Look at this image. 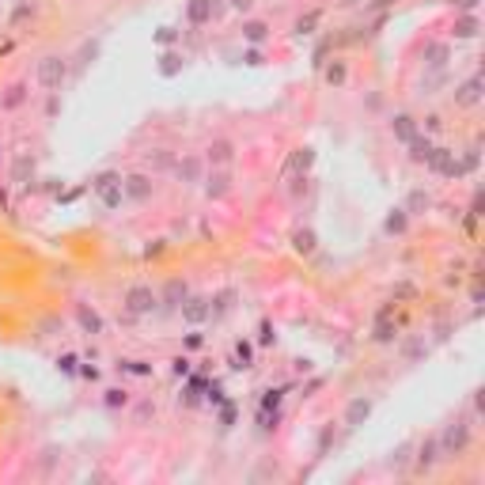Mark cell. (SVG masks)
<instances>
[{
	"label": "cell",
	"mask_w": 485,
	"mask_h": 485,
	"mask_svg": "<svg viewBox=\"0 0 485 485\" xmlns=\"http://www.w3.org/2000/svg\"><path fill=\"white\" fill-rule=\"evenodd\" d=\"M470 421L466 417H455L451 425L444 428L440 436H436V444H440V459H451V455H463L466 447H470Z\"/></svg>",
	"instance_id": "cell-1"
},
{
	"label": "cell",
	"mask_w": 485,
	"mask_h": 485,
	"mask_svg": "<svg viewBox=\"0 0 485 485\" xmlns=\"http://www.w3.org/2000/svg\"><path fill=\"white\" fill-rule=\"evenodd\" d=\"M34 80H39V88H46V91H61V83L69 80V57L46 53L39 61V69H34Z\"/></svg>",
	"instance_id": "cell-2"
},
{
	"label": "cell",
	"mask_w": 485,
	"mask_h": 485,
	"mask_svg": "<svg viewBox=\"0 0 485 485\" xmlns=\"http://www.w3.org/2000/svg\"><path fill=\"white\" fill-rule=\"evenodd\" d=\"M125 179H121L118 171H99L95 179H91V193L107 205V209H118L121 201H125V186H121Z\"/></svg>",
	"instance_id": "cell-3"
},
{
	"label": "cell",
	"mask_w": 485,
	"mask_h": 485,
	"mask_svg": "<svg viewBox=\"0 0 485 485\" xmlns=\"http://www.w3.org/2000/svg\"><path fill=\"white\" fill-rule=\"evenodd\" d=\"M121 303H125L129 315H156L160 311V292L148 288V285H133V288H125Z\"/></svg>",
	"instance_id": "cell-4"
},
{
	"label": "cell",
	"mask_w": 485,
	"mask_h": 485,
	"mask_svg": "<svg viewBox=\"0 0 485 485\" xmlns=\"http://www.w3.org/2000/svg\"><path fill=\"white\" fill-rule=\"evenodd\" d=\"M224 12V4L220 0H186V23L190 27H205V23H212L217 15Z\"/></svg>",
	"instance_id": "cell-5"
},
{
	"label": "cell",
	"mask_w": 485,
	"mask_h": 485,
	"mask_svg": "<svg viewBox=\"0 0 485 485\" xmlns=\"http://www.w3.org/2000/svg\"><path fill=\"white\" fill-rule=\"evenodd\" d=\"M201 186H205V198H209V201L228 198V193H231V175H228V167H212V171L201 179Z\"/></svg>",
	"instance_id": "cell-6"
},
{
	"label": "cell",
	"mask_w": 485,
	"mask_h": 485,
	"mask_svg": "<svg viewBox=\"0 0 485 485\" xmlns=\"http://www.w3.org/2000/svg\"><path fill=\"white\" fill-rule=\"evenodd\" d=\"M425 167H428V171H440V175H447V179L463 175V167H459V160H455V152H451V148H436V144H432V152H428Z\"/></svg>",
	"instance_id": "cell-7"
},
{
	"label": "cell",
	"mask_w": 485,
	"mask_h": 485,
	"mask_svg": "<svg viewBox=\"0 0 485 485\" xmlns=\"http://www.w3.org/2000/svg\"><path fill=\"white\" fill-rule=\"evenodd\" d=\"M179 315H182L186 326L209 322V296H186V300L179 303Z\"/></svg>",
	"instance_id": "cell-8"
},
{
	"label": "cell",
	"mask_w": 485,
	"mask_h": 485,
	"mask_svg": "<svg viewBox=\"0 0 485 485\" xmlns=\"http://www.w3.org/2000/svg\"><path fill=\"white\" fill-rule=\"evenodd\" d=\"M125 201H148L156 193V182H152V175H144V171H137V175H129L125 182Z\"/></svg>",
	"instance_id": "cell-9"
},
{
	"label": "cell",
	"mask_w": 485,
	"mask_h": 485,
	"mask_svg": "<svg viewBox=\"0 0 485 485\" xmlns=\"http://www.w3.org/2000/svg\"><path fill=\"white\" fill-rule=\"evenodd\" d=\"M205 167H209V163H205V156H182V160L179 163H175V175H179V179L182 182H190V186H198L201 179H205Z\"/></svg>",
	"instance_id": "cell-10"
},
{
	"label": "cell",
	"mask_w": 485,
	"mask_h": 485,
	"mask_svg": "<svg viewBox=\"0 0 485 485\" xmlns=\"http://www.w3.org/2000/svg\"><path fill=\"white\" fill-rule=\"evenodd\" d=\"M371 409H376V402H371L368 395L349 398V406H345V425H349V428H360V425L371 417Z\"/></svg>",
	"instance_id": "cell-11"
},
{
	"label": "cell",
	"mask_w": 485,
	"mask_h": 485,
	"mask_svg": "<svg viewBox=\"0 0 485 485\" xmlns=\"http://www.w3.org/2000/svg\"><path fill=\"white\" fill-rule=\"evenodd\" d=\"M76 322H80V330H83V334H91V338H99V334L107 330L102 315H99L91 303H76Z\"/></svg>",
	"instance_id": "cell-12"
},
{
	"label": "cell",
	"mask_w": 485,
	"mask_h": 485,
	"mask_svg": "<svg viewBox=\"0 0 485 485\" xmlns=\"http://www.w3.org/2000/svg\"><path fill=\"white\" fill-rule=\"evenodd\" d=\"M235 300H239L235 288H220L217 296H209V319H224V315H231V311H235Z\"/></svg>",
	"instance_id": "cell-13"
},
{
	"label": "cell",
	"mask_w": 485,
	"mask_h": 485,
	"mask_svg": "<svg viewBox=\"0 0 485 485\" xmlns=\"http://www.w3.org/2000/svg\"><path fill=\"white\" fill-rule=\"evenodd\" d=\"M231 160H235V144L231 141H212L205 148V163L209 167H228Z\"/></svg>",
	"instance_id": "cell-14"
},
{
	"label": "cell",
	"mask_w": 485,
	"mask_h": 485,
	"mask_svg": "<svg viewBox=\"0 0 485 485\" xmlns=\"http://www.w3.org/2000/svg\"><path fill=\"white\" fill-rule=\"evenodd\" d=\"M455 102H459V107H478L481 102V76L463 80L459 88H455Z\"/></svg>",
	"instance_id": "cell-15"
},
{
	"label": "cell",
	"mask_w": 485,
	"mask_h": 485,
	"mask_svg": "<svg viewBox=\"0 0 485 485\" xmlns=\"http://www.w3.org/2000/svg\"><path fill=\"white\" fill-rule=\"evenodd\" d=\"M436 463H440V444L436 436H425V444L417 447V470H432Z\"/></svg>",
	"instance_id": "cell-16"
},
{
	"label": "cell",
	"mask_w": 485,
	"mask_h": 485,
	"mask_svg": "<svg viewBox=\"0 0 485 485\" xmlns=\"http://www.w3.org/2000/svg\"><path fill=\"white\" fill-rule=\"evenodd\" d=\"M266 39H269V23L266 20H242V42L262 46Z\"/></svg>",
	"instance_id": "cell-17"
},
{
	"label": "cell",
	"mask_w": 485,
	"mask_h": 485,
	"mask_svg": "<svg viewBox=\"0 0 485 485\" xmlns=\"http://www.w3.org/2000/svg\"><path fill=\"white\" fill-rule=\"evenodd\" d=\"M390 133H395L402 144H409L417 137V121L409 118V114H395V121H390Z\"/></svg>",
	"instance_id": "cell-18"
},
{
	"label": "cell",
	"mask_w": 485,
	"mask_h": 485,
	"mask_svg": "<svg viewBox=\"0 0 485 485\" xmlns=\"http://www.w3.org/2000/svg\"><path fill=\"white\" fill-rule=\"evenodd\" d=\"M322 80L330 83V88H345V80H349V64H345L341 57H334V61L322 69Z\"/></svg>",
	"instance_id": "cell-19"
},
{
	"label": "cell",
	"mask_w": 485,
	"mask_h": 485,
	"mask_svg": "<svg viewBox=\"0 0 485 485\" xmlns=\"http://www.w3.org/2000/svg\"><path fill=\"white\" fill-rule=\"evenodd\" d=\"M182 64H186V53H179V50H163V53H160V76H179Z\"/></svg>",
	"instance_id": "cell-20"
},
{
	"label": "cell",
	"mask_w": 485,
	"mask_h": 485,
	"mask_svg": "<svg viewBox=\"0 0 485 485\" xmlns=\"http://www.w3.org/2000/svg\"><path fill=\"white\" fill-rule=\"evenodd\" d=\"M402 209L409 212V217H421V212L432 209V193H425V190H409V198H406Z\"/></svg>",
	"instance_id": "cell-21"
},
{
	"label": "cell",
	"mask_w": 485,
	"mask_h": 485,
	"mask_svg": "<svg viewBox=\"0 0 485 485\" xmlns=\"http://www.w3.org/2000/svg\"><path fill=\"white\" fill-rule=\"evenodd\" d=\"M292 247L300 250V254H315V247H319V235H315L311 228H296V231H292Z\"/></svg>",
	"instance_id": "cell-22"
},
{
	"label": "cell",
	"mask_w": 485,
	"mask_h": 485,
	"mask_svg": "<svg viewBox=\"0 0 485 485\" xmlns=\"http://www.w3.org/2000/svg\"><path fill=\"white\" fill-rule=\"evenodd\" d=\"M478 15L474 12H463L459 20H455V39H478Z\"/></svg>",
	"instance_id": "cell-23"
},
{
	"label": "cell",
	"mask_w": 485,
	"mask_h": 485,
	"mask_svg": "<svg viewBox=\"0 0 485 485\" xmlns=\"http://www.w3.org/2000/svg\"><path fill=\"white\" fill-rule=\"evenodd\" d=\"M447 57H451V50H447L444 42H428L425 46V64H432V69H444Z\"/></svg>",
	"instance_id": "cell-24"
},
{
	"label": "cell",
	"mask_w": 485,
	"mask_h": 485,
	"mask_svg": "<svg viewBox=\"0 0 485 485\" xmlns=\"http://www.w3.org/2000/svg\"><path fill=\"white\" fill-rule=\"evenodd\" d=\"M406 224H409V212L406 209H390L387 220H383V231H387V235H402Z\"/></svg>",
	"instance_id": "cell-25"
},
{
	"label": "cell",
	"mask_w": 485,
	"mask_h": 485,
	"mask_svg": "<svg viewBox=\"0 0 485 485\" xmlns=\"http://www.w3.org/2000/svg\"><path fill=\"white\" fill-rule=\"evenodd\" d=\"M102 406H107V409H125L129 406V390L107 387V390H102Z\"/></svg>",
	"instance_id": "cell-26"
},
{
	"label": "cell",
	"mask_w": 485,
	"mask_h": 485,
	"mask_svg": "<svg viewBox=\"0 0 485 485\" xmlns=\"http://www.w3.org/2000/svg\"><path fill=\"white\" fill-rule=\"evenodd\" d=\"M186 296H190V288H186L182 281H171V285H167V292L160 296V303H167V307H179V303L186 300Z\"/></svg>",
	"instance_id": "cell-27"
},
{
	"label": "cell",
	"mask_w": 485,
	"mask_h": 485,
	"mask_svg": "<svg viewBox=\"0 0 485 485\" xmlns=\"http://www.w3.org/2000/svg\"><path fill=\"white\" fill-rule=\"evenodd\" d=\"M250 360H254V345L250 341H235V357H231V368H250Z\"/></svg>",
	"instance_id": "cell-28"
},
{
	"label": "cell",
	"mask_w": 485,
	"mask_h": 485,
	"mask_svg": "<svg viewBox=\"0 0 485 485\" xmlns=\"http://www.w3.org/2000/svg\"><path fill=\"white\" fill-rule=\"evenodd\" d=\"M428 152H432V141H428V137H414V141H409V160L414 163H425Z\"/></svg>",
	"instance_id": "cell-29"
},
{
	"label": "cell",
	"mask_w": 485,
	"mask_h": 485,
	"mask_svg": "<svg viewBox=\"0 0 485 485\" xmlns=\"http://www.w3.org/2000/svg\"><path fill=\"white\" fill-rule=\"evenodd\" d=\"M23 99H27V83H12V88H8V95L0 99V107L15 110V107H23Z\"/></svg>",
	"instance_id": "cell-30"
},
{
	"label": "cell",
	"mask_w": 485,
	"mask_h": 485,
	"mask_svg": "<svg viewBox=\"0 0 485 485\" xmlns=\"http://www.w3.org/2000/svg\"><path fill=\"white\" fill-rule=\"evenodd\" d=\"M319 20H322L319 12H307V15H300V20H296V27H292V31H296V39H303V34H315Z\"/></svg>",
	"instance_id": "cell-31"
},
{
	"label": "cell",
	"mask_w": 485,
	"mask_h": 485,
	"mask_svg": "<svg viewBox=\"0 0 485 485\" xmlns=\"http://www.w3.org/2000/svg\"><path fill=\"white\" fill-rule=\"evenodd\" d=\"M121 371H129V376H152V364L148 360H121Z\"/></svg>",
	"instance_id": "cell-32"
},
{
	"label": "cell",
	"mask_w": 485,
	"mask_h": 485,
	"mask_svg": "<svg viewBox=\"0 0 485 485\" xmlns=\"http://www.w3.org/2000/svg\"><path fill=\"white\" fill-rule=\"evenodd\" d=\"M175 39H179V31H175V27H160V31H156V46H163V50H171Z\"/></svg>",
	"instance_id": "cell-33"
},
{
	"label": "cell",
	"mask_w": 485,
	"mask_h": 485,
	"mask_svg": "<svg viewBox=\"0 0 485 485\" xmlns=\"http://www.w3.org/2000/svg\"><path fill=\"white\" fill-rule=\"evenodd\" d=\"M311 163H315V152H311V148H300V152L292 156V167H296V171H307Z\"/></svg>",
	"instance_id": "cell-34"
},
{
	"label": "cell",
	"mask_w": 485,
	"mask_h": 485,
	"mask_svg": "<svg viewBox=\"0 0 485 485\" xmlns=\"http://www.w3.org/2000/svg\"><path fill=\"white\" fill-rule=\"evenodd\" d=\"M76 364H80V360H76V357H72V353H64V357L57 360V368L64 371V376H76V371H80V368H76Z\"/></svg>",
	"instance_id": "cell-35"
},
{
	"label": "cell",
	"mask_w": 485,
	"mask_h": 485,
	"mask_svg": "<svg viewBox=\"0 0 485 485\" xmlns=\"http://www.w3.org/2000/svg\"><path fill=\"white\" fill-rule=\"evenodd\" d=\"M228 8H235V12H250L254 8V0H224Z\"/></svg>",
	"instance_id": "cell-36"
},
{
	"label": "cell",
	"mask_w": 485,
	"mask_h": 485,
	"mask_svg": "<svg viewBox=\"0 0 485 485\" xmlns=\"http://www.w3.org/2000/svg\"><path fill=\"white\" fill-rule=\"evenodd\" d=\"M455 4V12H474V8H478V0H451Z\"/></svg>",
	"instance_id": "cell-37"
},
{
	"label": "cell",
	"mask_w": 485,
	"mask_h": 485,
	"mask_svg": "<svg viewBox=\"0 0 485 485\" xmlns=\"http://www.w3.org/2000/svg\"><path fill=\"white\" fill-rule=\"evenodd\" d=\"M242 61H247V64H262L266 57H262V50H247V53H242Z\"/></svg>",
	"instance_id": "cell-38"
},
{
	"label": "cell",
	"mask_w": 485,
	"mask_h": 485,
	"mask_svg": "<svg viewBox=\"0 0 485 485\" xmlns=\"http://www.w3.org/2000/svg\"><path fill=\"white\" fill-rule=\"evenodd\" d=\"M390 338H395V334H390V326L379 322V326H376V341H390Z\"/></svg>",
	"instance_id": "cell-39"
},
{
	"label": "cell",
	"mask_w": 485,
	"mask_h": 485,
	"mask_svg": "<svg viewBox=\"0 0 485 485\" xmlns=\"http://www.w3.org/2000/svg\"><path fill=\"white\" fill-rule=\"evenodd\" d=\"M201 345H205L201 334H190V338H186V349H201Z\"/></svg>",
	"instance_id": "cell-40"
},
{
	"label": "cell",
	"mask_w": 485,
	"mask_h": 485,
	"mask_svg": "<svg viewBox=\"0 0 485 485\" xmlns=\"http://www.w3.org/2000/svg\"><path fill=\"white\" fill-rule=\"evenodd\" d=\"M273 338H277V334H273V326L266 322V326H262V345H273Z\"/></svg>",
	"instance_id": "cell-41"
},
{
	"label": "cell",
	"mask_w": 485,
	"mask_h": 485,
	"mask_svg": "<svg viewBox=\"0 0 485 485\" xmlns=\"http://www.w3.org/2000/svg\"><path fill=\"white\" fill-rule=\"evenodd\" d=\"M186 371H190V360L179 357V360H175V376H186Z\"/></svg>",
	"instance_id": "cell-42"
},
{
	"label": "cell",
	"mask_w": 485,
	"mask_h": 485,
	"mask_svg": "<svg viewBox=\"0 0 485 485\" xmlns=\"http://www.w3.org/2000/svg\"><path fill=\"white\" fill-rule=\"evenodd\" d=\"M440 125H444V121L436 118V114H432V118H425V129H432V133H436V129H440Z\"/></svg>",
	"instance_id": "cell-43"
},
{
	"label": "cell",
	"mask_w": 485,
	"mask_h": 485,
	"mask_svg": "<svg viewBox=\"0 0 485 485\" xmlns=\"http://www.w3.org/2000/svg\"><path fill=\"white\" fill-rule=\"evenodd\" d=\"M80 376L83 379H99V368H91V364H88V368H80Z\"/></svg>",
	"instance_id": "cell-44"
},
{
	"label": "cell",
	"mask_w": 485,
	"mask_h": 485,
	"mask_svg": "<svg viewBox=\"0 0 485 485\" xmlns=\"http://www.w3.org/2000/svg\"><path fill=\"white\" fill-rule=\"evenodd\" d=\"M0 205H8V198H4V190H0Z\"/></svg>",
	"instance_id": "cell-45"
},
{
	"label": "cell",
	"mask_w": 485,
	"mask_h": 485,
	"mask_svg": "<svg viewBox=\"0 0 485 485\" xmlns=\"http://www.w3.org/2000/svg\"><path fill=\"white\" fill-rule=\"evenodd\" d=\"M0 160H4V152H0Z\"/></svg>",
	"instance_id": "cell-46"
}]
</instances>
